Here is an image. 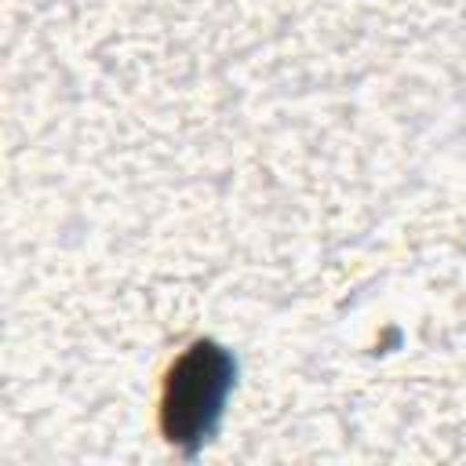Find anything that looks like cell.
I'll return each instance as SVG.
<instances>
[{"label": "cell", "instance_id": "1", "mask_svg": "<svg viewBox=\"0 0 466 466\" xmlns=\"http://www.w3.org/2000/svg\"><path fill=\"white\" fill-rule=\"evenodd\" d=\"M229 390H233V357L222 346L197 342L193 350H186L164 382L160 426L167 441L186 451L204 444L218 426Z\"/></svg>", "mask_w": 466, "mask_h": 466}]
</instances>
